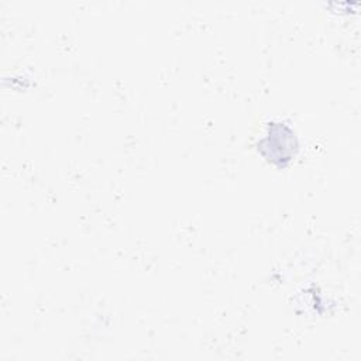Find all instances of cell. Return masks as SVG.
I'll return each instance as SVG.
<instances>
[{"label":"cell","mask_w":361,"mask_h":361,"mask_svg":"<svg viewBox=\"0 0 361 361\" xmlns=\"http://www.w3.org/2000/svg\"><path fill=\"white\" fill-rule=\"evenodd\" d=\"M257 149L269 164L285 168L298 155L299 140L289 124L269 121L265 135L257 142Z\"/></svg>","instance_id":"6da1fadb"}]
</instances>
